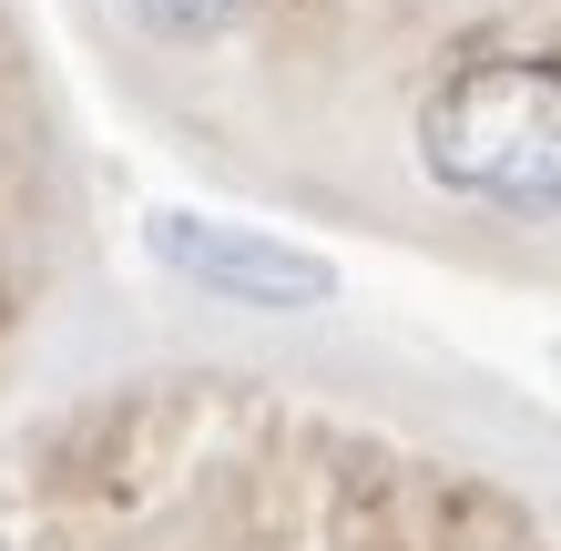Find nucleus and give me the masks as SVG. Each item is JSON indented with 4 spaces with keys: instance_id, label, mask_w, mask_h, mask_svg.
I'll return each instance as SVG.
<instances>
[{
    "instance_id": "1",
    "label": "nucleus",
    "mask_w": 561,
    "mask_h": 551,
    "mask_svg": "<svg viewBox=\"0 0 561 551\" xmlns=\"http://www.w3.org/2000/svg\"><path fill=\"white\" fill-rule=\"evenodd\" d=\"M153 245H163V266H184L194 286H215V297H236V307H327L337 297V266H327V255L236 236V225H205V215H163Z\"/></svg>"
},
{
    "instance_id": "2",
    "label": "nucleus",
    "mask_w": 561,
    "mask_h": 551,
    "mask_svg": "<svg viewBox=\"0 0 561 551\" xmlns=\"http://www.w3.org/2000/svg\"><path fill=\"white\" fill-rule=\"evenodd\" d=\"M134 11H144L153 31H174V42H184V31H215L225 11H236V0H134Z\"/></svg>"
}]
</instances>
